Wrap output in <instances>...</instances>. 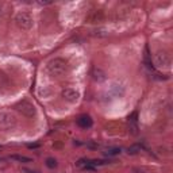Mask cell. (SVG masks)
<instances>
[{
    "label": "cell",
    "instance_id": "obj_1",
    "mask_svg": "<svg viewBox=\"0 0 173 173\" xmlns=\"http://www.w3.org/2000/svg\"><path fill=\"white\" fill-rule=\"evenodd\" d=\"M66 68H68V64H66L65 60L62 58H54L51 60L50 62L47 64L46 66V70H47V73L50 74V76H61L62 73H65Z\"/></svg>",
    "mask_w": 173,
    "mask_h": 173
},
{
    "label": "cell",
    "instance_id": "obj_2",
    "mask_svg": "<svg viewBox=\"0 0 173 173\" xmlns=\"http://www.w3.org/2000/svg\"><path fill=\"white\" fill-rule=\"evenodd\" d=\"M16 126V118L11 112H0V131H8Z\"/></svg>",
    "mask_w": 173,
    "mask_h": 173
},
{
    "label": "cell",
    "instance_id": "obj_3",
    "mask_svg": "<svg viewBox=\"0 0 173 173\" xmlns=\"http://www.w3.org/2000/svg\"><path fill=\"white\" fill-rule=\"evenodd\" d=\"M16 109H18L22 115H24V116H27V118H33L37 112L34 104L31 102H28V100H22V102H19L18 104H16Z\"/></svg>",
    "mask_w": 173,
    "mask_h": 173
},
{
    "label": "cell",
    "instance_id": "obj_4",
    "mask_svg": "<svg viewBox=\"0 0 173 173\" xmlns=\"http://www.w3.org/2000/svg\"><path fill=\"white\" fill-rule=\"evenodd\" d=\"M15 22L22 30H28V28L33 27V18H31L30 14L27 12H19L15 16Z\"/></svg>",
    "mask_w": 173,
    "mask_h": 173
},
{
    "label": "cell",
    "instance_id": "obj_5",
    "mask_svg": "<svg viewBox=\"0 0 173 173\" xmlns=\"http://www.w3.org/2000/svg\"><path fill=\"white\" fill-rule=\"evenodd\" d=\"M154 64L158 68H169L171 66V57L165 51H158L154 56Z\"/></svg>",
    "mask_w": 173,
    "mask_h": 173
},
{
    "label": "cell",
    "instance_id": "obj_6",
    "mask_svg": "<svg viewBox=\"0 0 173 173\" xmlns=\"http://www.w3.org/2000/svg\"><path fill=\"white\" fill-rule=\"evenodd\" d=\"M62 97L69 103H76L80 97V93L76 91V89H72V88H66L62 91Z\"/></svg>",
    "mask_w": 173,
    "mask_h": 173
},
{
    "label": "cell",
    "instance_id": "obj_7",
    "mask_svg": "<svg viewBox=\"0 0 173 173\" xmlns=\"http://www.w3.org/2000/svg\"><path fill=\"white\" fill-rule=\"evenodd\" d=\"M77 125L81 129H89L93 125V120H92V118L89 116V115H81V116H79V119H77Z\"/></svg>",
    "mask_w": 173,
    "mask_h": 173
},
{
    "label": "cell",
    "instance_id": "obj_8",
    "mask_svg": "<svg viewBox=\"0 0 173 173\" xmlns=\"http://www.w3.org/2000/svg\"><path fill=\"white\" fill-rule=\"evenodd\" d=\"M129 125H130V130L132 131V134H137V130H138V126H137V112L129 116Z\"/></svg>",
    "mask_w": 173,
    "mask_h": 173
},
{
    "label": "cell",
    "instance_id": "obj_9",
    "mask_svg": "<svg viewBox=\"0 0 173 173\" xmlns=\"http://www.w3.org/2000/svg\"><path fill=\"white\" fill-rule=\"evenodd\" d=\"M11 158L15 161H19V162H23V164H27V162H31V158L30 157H26V155H18V154H14L11 155Z\"/></svg>",
    "mask_w": 173,
    "mask_h": 173
},
{
    "label": "cell",
    "instance_id": "obj_10",
    "mask_svg": "<svg viewBox=\"0 0 173 173\" xmlns=\"http://www.w3.org/2000/svg\"><path fill=\"white\" fill-rule=\"evenodd\" d=\"M106 155H108V157H114V155H118L120 154V149L119 148H109L107 150L104 152Z\"/></svg>",
    "mask_w": 173,
    "mask_h": 173
},
{
    "label": "cell",
    "instance_id": "obj_11",
    "mask_svg": "<svg viewBox=\"0 0 173 173\" xmlns=\"http://www.w3.org/2000/svg\"><path fill=\"white\" fill-rule=\"evenodd\" d=\"M57 160L56 158H53V157H49V158H46V166L47 168H50V169H54V168H57Z\"/></svg>",
    "mask_w": 173,
    "mask_h": 173
},
{
    "label": "cell",
    "instance_id": "obj_12",
    "mask_svg": "<svg viewBox=\"0 0 173 173\" xmlns=\"http://www.w3.org/2000/svg\"><path fill=\"white\" fill-rule=\"evenodd\" d=\"M138 152H141V146L139 145H131L127 149V153H129V154H131V155L138 154Z\"/></svg>",
    "mask_w": 173,
    "mask_h": 173
},
{
    "label": "cell",
    "instance_id": "obj_13",
    "mask_svg": "<svg viewBox=\"0 0 173 173\" xmlns=\"http://www.w3.org/2000/svg\"><path fill=\"white\" fill-rule=\"evenodd\" d=\"M27 148L28 149H37V148H39V145L38 143H30V145H27Z\"/></svg>",
    "mask_w": 173,
    "mask_h": 173
},
{
    "label": "cell",
    "instance_id": "obj_14",
    "mask_svg": "<svg viewBox=\"0 0 173 173\" xmlns=\"http://www.w3.org/2000/svg\"><path fill=\"white\" fill-rule=\"evenodd\" d=\"M24 173H39V172H35V171H31V169H23Z\"/></svg>",
    "mask_w": 173,
    "mask_h": 173
}]
</instances>
